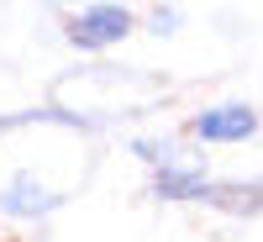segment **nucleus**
<instances>
[{
    "mask_svg": "<svg viewBox=\"0 0 263 242\" xmlns=\"http://www.w3.org/2000/svg\"><path fill=\"white\" fill-rule=\"evenodd\" d=\"M63 200H69V195L42 184L32 169H21V174H11V179L0 184V216H11V221H48V216L63 211Z\"/></svg>",
    "mask_w": 263,
    "mask_h": 242,
    "instance_id": "nucleus-3",
    "label": "nucleus"
},
{
    "mask_svg": "<svg viewBox=\"0 0 263 242\" xmlns=\"http://www.w3.org/2000/svg\"><path fill=\"white\" fill-rule=\"evenodd\" d=\"M211 184V174L200 163H174V169H158L153 174V195L158 200H174V206H184V200H200Z\"/></svg>",
    "mask_w": 263,
    "mask_h": 242,
    "instance_id": "nucleus-5",
    "label": "nucleus"
},
{
    "mask_svg": "<svg viewBox=\"0 0 263 242\" xmlns=\"http://www.w3.org/2000/svg\"><path fill=\"white\" fill-rule=\"evenodd\" d=\"M132 32H137V11H132V6H116V0H95V6H79V11L63 16V37H69L79 53L121 48Z\"/></svg>",
    "mask_w": 263,
    "mask_h": 242,
    "instance_id": "nucleus-1",
    "label": "nucleus"
},
{
    "mask_svg": "<svg viewBox=\"0 0 263 242\" xmlns=\"http://www.w3.org/2000/svg\"><path fill=\"white\" fill-rule=\"evenodd\" d=\"M200 206H216L227 216H263V179H211Z\"/></svg>",
    "mask_w": 263,
    "mask_h": 242,
    "instance_id": "nucleus-4",
    "label": "nucleus"
},
{
    "mask_svg": "<svg viewBox=\"0 0 263 242\" xmlns=\"http://www.w3.org/2000/svg\"><path fill=\"white\" fill-rule=\"evenodd\" d=\"M132 153L158 174V169H174V163H195V158H184V142L179 137H132Z\"/></svg>",
    "mask_w": 263,
    "mask_h": 242,
    "instance_id": "nucleus-7",
    "label": "nucleus"
},
{
    "mask_svg": "<svg viewBox=\"0 0 263 242\" xmlns=\"http://www.w3.org/2000/svg\"><path fill=\"white\" fill-rule=\"evenodd\" d=\"M258 132H263V116L248 100H221V105H205V111L190 116V137L200 147H232V142L258 137Z\"/></svg>",
    "mask_w": 263,
    "mask_h": 242,
    "instance_id": "nucleus-2",
    "label": "nucleus"
},
{
    "mask_svg": "<svg viewBox=\"0 0 263 242\" xmlns=\"http://www.w3.org/2000/svg\"><path fill=\"white\" fill-rule=\"evenodd\" d=\"M147 32L174 37V32H179V6H153V11H147Z\"/></svg>",
    "mask_w": 263,
    "mask_h": 242,
    "instance_id": "nucleus-8",
    "label": "nucleus"
},
{
    "mask_svg": "<svg viewBox=\"0 0 263 242\" xmlns=\"http://www.w3.org/2000/svg\"><path fill=\"white\" fill-rule=\"evenodd\" d=\"M21 126H69V132H90L95 116L69 111V105H32V111H6V116H0V137H6V132H21Z\"/></svg>",
    "mask_w": 263,
    "mask_h": 242,
    "instance_id": "nucleus-6",
    "label": "nucleus"
}]
</instances>
